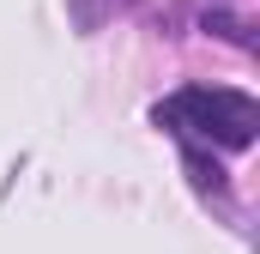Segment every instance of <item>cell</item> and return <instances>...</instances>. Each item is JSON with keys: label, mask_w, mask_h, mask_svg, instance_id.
<instances>
[{"label": "cell", "mask_w": 260, "mask_h": 254, "mask_svg": "<svg viewBox=\"0 0 260 254\" xmlns=\"http://www.w3.org/2000/svg\"><path fill=\"white\" fill-rule=\"evenodd\" d=\"M151 121L170 127V133H194L206 145H224V151H248L260 133V103L248 91H206V85H188V91H176L170 103H157L151 109Z\"/></svg>", "instance_id": "6da1fadb"}, {"label": "cell", "mask_w": 260, "mask_h": 254, "mask_svg": "<svg viewBox=\"0 0 260 254\" xmlns=\"http://www.w3.org/2000/svg\"><path fill=\"white\" fill-rule=\"evenodd\" d=\"M206 30H218V37H230L236 49H254V37H248V24H242V18H230V12H206Z\"/></svg>", "instance_id": "7a4b0ae2"}, {"label": "cell", "mask_w": 260, "mask_h": 254, "mask_svg": "<svg viewBox=\"0 0 260 254\" xmlns=\"http://www.w3.org/2000/svg\"><path fill=\"white\" fill-rule=\"evenodd\" d=\"M188 170H194V182H200V188H218V194H224V170H218L206 151H194V145H188Z\"/></svg>", "instance_id": "3957f363"}]
</instances>
